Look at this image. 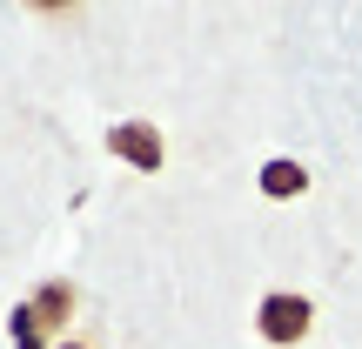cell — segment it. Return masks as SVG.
Instances as JSON below:
<instances>
[{
  "instance_id": "obj_1",
  "label": "cell",
  "mask_w": 362,
  "mask_h": 349,
  "mask_svg": "<svg viewBox=\"0 0 362 349\" xmlns=\"http://www.w3.org/2000/svg\"><path fill=\"white\" fill-rule=\"evenodd\" d=\"M315 329V296H302V289H275V296H262V309H255V336L262 343H275V349H288V343H302Z\"/></svg>"
},
{
  "instance_id": "obj_2",
  "label": "cell",
  "mask_w": 362,
  "mask_h": 349,
  "mask_svg": "<svg viewBox=\"0 0 362 349\" xmlns=\"http://www.w3.org/2000/svg\"><path fill=\"white\" fill-rule=\"evenodd\" d=\"M67 316H74V282H40L34 296L21 302V316H13V343L21 349H40V329H67Z\"/></svg>"
},
{
  "instance_id": "obj_3",
  "label": "cell",
  "mask_w": 362,
  "mask_h": 349,
  "mask_svg": "<svg viewBox=\"0 0 362 349\" xmlns=\"http://www.w3.org/2000/svg\"><path fill=\"white\" fill-rule=\"evenodd\" d=\"M107 148H115L128 168H148V175L168 161V142H161L155 121H115V128H107Z\"/></svg>"
},
{
  "instance_id": "obj_4",
  "label": "cell",
  "mask_w": 362,
  "mask_h": 349,
  "mask_svg": "<svg viewBox=\"0 0 362 349\" xmlns=\"http://www.w3.org/2000/svg\"><path fill=\"white\" fill-rule=\"evenodd\" d=\"M302 188H309V168L302 161H262V195L269 202H296Z\"/></svg>"
},
{
  "instance_id": "obj_5",
  "label": "cell",
  "mask_w": 362,
  "mask_h": 349,
  "mask_svg": "<svg viewBox=\"0 0 362 349\" xmlns=\"http://www.w3.org/2000/svg\"><path fill=\"white\" fill-rule=\"evenodd\" d=\"M54 349H94V343H54Z\"/></svg>"
}]
</instances>
